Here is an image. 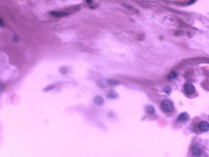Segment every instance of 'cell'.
I'll use <instances>...</instances> for the list:
<instances>
[{
	"label": "cell",
	"instance_id": "4",
	"mask_svg": "<svg viewBox=\"0 0 209 157\" xmlns=\"http://www.w3.org/2000/svg\"><path fill=\"white\" fill-rule=\"evenodd\" d=\"M192 154L196 157H200L201 156V150L197 146H193L192 148Z\"/></svg>",
	"mask_w": 209,
	"mask_h": 157
},
{
	"label": "cell",
	"instance_id": "5",
	"mask_svg": "<svg viewBox=\"0 0 209 157\" xmlns=\"http://www.w3.org/2000/svg\"><path fill=\"white\" fill-rule=\"evenodd\" d=\"M50 14L53 15L54 17H64L67 15L69 14V13L68 12H59V11H54V12H51Z\"/></svg>",
	"mask_w": 209,
	"mask_h": 157
},
{
	"label": "cell",
	"instance_id": "6",
	"mask_svg": "<svg viewBox=\"0 0 209 157\" xmlns=\"http://www.w3.org/2000/svg\"><path fill=\"white\" fill-rule=\"evenodd\" d=\"M188 119H189V115L187 113H182L178 118V120L181 122H186V120H188Z\"/></svg>",
	"mask_w": 209,
	"mask_h": 157
},
{
	"label": "cell",
	"instance_id": "2",
	"mask_svg": "<svg viewBox=\"0 0 209 157\" xmlns=\"http://www.w3.org/2000/svg\"><path fill=\"white\" fill-rule=\"evenodd\" d=\"M184 90L186 93L188 94H193L195 92V87L192 83H186L184 85Z\"/></svg>",
	"mask_w": 209,
	"mask_h": 157
},
{
	"label": "cell",
	"instance_id": "10",
	"mask_svg": "<svg viewBox=\"0 0 209 157\" xmlns=\"http://www.w3.org/2000/svg\"><path fill=\"white\" fill-rule=\"evenodd\" d=\"M0 26H1V27H3V22L1 19H0Z\"/></svg>",
	"mask_w": 209,
	"mask_h": 157
},
{
	"label": "cell",
	"instance_id": "1",
	"mask_svg": "<svg viewBox=\"0 0 209 157\" xmlns=\"http://www.w3.org/2000/svg\"><path fill=\"white\" fill-rule=\"evenodd\" d=\"M160 107L162 108V110L166 112H169L171 111H172L173 108H174L173 102L171 100H168V99H165V100L162 101V102L160 104Z\"/></svg>",
	"mask_w": 209,
	"mask_h": 157
},
{
	"label": "cell",
	"instance_id": "11",
	"mask_svg": "<svg viewBox=\"0 0 209 157\" xmlns=\"http://www.w3.org/2000/svg\"><path fill=\"white\" fill-rule=\"evenodd\" d=\"M86 2L88 3H91V0H86Z\"/></svg>",
	"mask_w": 209,
	"mask_h": 157
},
{
	"label": "cell",
	"instance_id": "7",
	"mask_svg": "<svg viewBox=\"0 0 209 157\" xmlns=\"http://www.w3.org/2000/svg\"><path fill=\"white\" fill-rule=\"evenodd\" d=\"M94 102H95L97 105H102V104H103L104 101L101 97H96V98H94Z\"/></svg>",
	"mask_w": 209,
	"mask_h": 157
},
{
	"label": "cell",
	"instance_id": "9",
	"mask_svg": "<svg viewBox=\"0 0 209 157\" xmlns=\"http://www.w3.org/2000/svg\"><path fill=\"white\" fill-rule=\"evenodd\" d=\"M176 76H177V74H176V72H175V71H173V72H171V73L170 74L169 78L171 79V78H175V77H176Z\"/></svg>",
	"mask_w": 209,
	"mask_h": 157
},
{
	"label": "cell",
	"instance_id": "3",
	"mask_svg": "<svg viewBox=\"0 0 209 157\" xmlns=\"http://www.w3.org/2000/svg\"><path fill=\"white\" fill-rule=\"evenodd\" d=\"M198 128L203 132H206L209 130V123L206 121H201L198 123Z\"/></svg>",
	"mask_w": 209,
	"mask_h": 157
},
{
	"label": "cell",
	"instance_id": "8",
	"mask_svg": "<svg viewBox=\"0 0 209 157\" xmlns=\"http://www.w3.org/2000/svg\"><path fill=\"white\" fill-rule=\"evenodd\" d=\"M154 111H155V109H154L153 106L149 105L146 107V112H147L149 114H153V113L154 112Z\"/></svg>",
	"mask_w": 209,
	"mask_h": 157
}]
</instances>
